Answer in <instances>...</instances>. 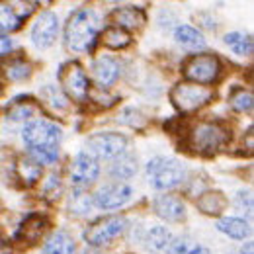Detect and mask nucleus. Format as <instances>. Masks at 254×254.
Here are the masks:
<instances>
[{"mask_svg":"<svg viewBox=\"0 0 254 254\" xmlns=\"http://www.w3.org/2000/svg\"><path fill=\"white\" fill-rule=\"evenodd\" d=\"M100 32V18L94 10L90 8H80L76 10L64 28V43L66 49L74 53H84L92 49L96 37Z\"/></svg>","mask_w":254,"mask_h":254,"instance_id":"nucleus-1","label":"nucleus"},{"mask_svg":"<svg viewBox=\"0 0 254 254\" xmlns=\"http://www.w3.org/2000/svg\"><path fill=\"white\" fill-rule=\"evenodd\" d=\"M227 141V131L219 124L211 122H201L193 126L188 133V147L193 153L199 155H215Z\"/></svg>","mask_w":254,"mask_h":254,"instance_id":"nucleus-2","label":"nucleus"},{"mask_svg":"<svg viewBox=\"0 0 254 254\" xmlns=\"http://www.w3.org/2000/svg\"><path fill=\"white\" fill-rule=\"evenodd\" d=\"M215 98L211 86L195 84V82H180L170 90V100L178 112H195L207 106Z\"/></svg>","mask_w":254,"mask_h":254,"instance_id":"nucleus-3","label":"nucleus"},{"mask_svg":"<svg viewBox=\"0 0 254 254\" xmlns=\"http://www.w3.org/2000/svg\"><path fill=\"white\" fill-rule=\"evenodd\" d=\"M147 174H149V180H151L153 188H157V190H172L184 180L186 170L178 160L157 157V159L149 160Z\"/></svg>","mask_w":254,"mask_h":254,"instance_id":"nucleus-4","label":"nucleus"},{"mask_svg":"<svg viewBox=\"0 0 254 254\" xmlns=\"http://www.w3.org/2000/svg\"><path fill=\"white\" fill-rule=\"evenodd\" d=\"M22 137L30 149H59L63 129L47 120H32L26 124Z\"/></svg>","mask_w":254,"mask_h":254,"instance_id":"nucleus-5","label":"nucleus"},{"mask_svg":"<svg viewBox=\"0 0 254 254\" xmlns=\"http://www.w3.org/2000/svg\"><path fill=\"white\" fill-rule=\"evenodd\" d=\"M221 72V63L215 55L211 53H201V55H193L184 63V74L186 78H190L195 84H213L219 78Z\"/></svg>","mask_w":254,"mask_h":254,"instance_id":"nucleus-6","label":"nucleus"},{"mask_svg":"<svg viewBox=\"0 0 254 254\" xmlns=\"http://www.w3.org/2000/svg\"><path fill=\"white\" fill-rule=\"evenodd\" d=\"M126 229L127 219L124 215H110V217H102L92 223L84 231V239L90 247H102V245H108L114 239L122 237Z\"/></svg>","mask_w":254,"mask_h":254,"instance_id":"nucleus-7","label":"nucleus"},{"mask_svg":"<svg viewBox=\"0 0 254 254\" xmlns=\"http://www.w3.org/2000/svg\"><path fill=\"white\" fill-rule=\"evenodd\" d=\"M59 80L68 98H72L74 102H88L90 98L88 76L78 63H64L59 72Z\"/></svg>","mask_w":254,"mask_h":254,"instance_id":"nucleus-8","label":"nucleus"},{"mask_svg":"<svg viewBox=\"0 0 254 254\" xmlns=\"http://www.w3.org/2000/svg\"><path fill=\"white\" fill-rule=\"evenodd\" d=\"M86 147L92 157L100 159H116L126 153L127 139L120 133H96L86 141Z\"/></svg>","mask_w":254,"mask_h":254,"instance_id":"nucleus-9","label":"nucleus"},{"mask_svg":"<svg viewBox=\"0 0 254 254\" xmlns=\"http://www.w3.org/2000/svg\"><path fill=\"white\" fill-rule=\"evenodd\" d=\"M59 33V18L57 14L45 10L37 16L35 24L32 28V41L37 49H47L55 43Z\"/></svg>","mask_w":254,"mask_h":254,"instance_id":"nucleus-10","label":"nucleus"},{"mask_svg":"<svg viewBox=\"0 0 254 254\" xmlns=\"http://www.w3.org/2000/svg\"><path fill=\"white\" fill-rule=\"evenodd\" d=\"M131 195H133V190H131V186H127L126 182H112V184L102 186L92 195V199L102 209H118V207L126 205L131 199Z\"/></svg>","mask_w":254,"mask_h":254,"instance_id":"nucleus-11","label":"nucleus"},{"mask_svg":"<svg viewBox=\"0 0 254 254\" xmlns=\"http://www.w3.org/2000/svg\"><path fill=\"white\" fill-rule=\"evenodd\" d=\"M100 176V164L90 153H78L70 164V180L74 186L84 188Z\"/></svg>","mask_w":254,"mask_h":254,"instance_id":"nucleus-12","label":"nucleus"},{"mask_svg":"<svg viewBox=\"0 0 254 254\" xmlns=\"http://www.w3.org/2000/svg\"><path fill=\"white\" fill-rule=\"evenodd\" d=\"M153 209L159 217L166 221H180L186 215V205L176 195H159L153 201Z\"/></svg>","mask_w":254,"mask_h":254,"instance_id":"nucleus-13","label":"nucleus"},{"mask_svg":"<svg viewBox=\"0 0 254 254\" xmlns=\"http://www.w3.org/2000/svg\"><path fill=\"white\" fill-rule=\"evenodd\" d=\"M92 76H94V80L98 82L100 88H108L120 76V64L114 57L102 55L92 64Z\"/></svg>","mask_w":254,"mask_h":254,"instance_id":"nucleus-14","label":"nucleus"},{"mask_svg":"<svg viewBox=\"0 0 254 254\" xmlns=\"http://www.w3.org/2000/svg\"><path fill=\"white\" fill-rule=\"evenodd\" d=\"M112 22L120 30H135L145 24V12L135 6H122L112 12Z\"/></svg>","mask_w":254,"mask_h":254,"instance_id":"nucleus-15","label":"nucleus"},{"mask_svg":"<svg viewBox=\"0 0 254 254\" xmlns=\"http://www.w3.org/2000/svg\"><path fill=\"white\" fill-rule=\"evenodd\" d=\"M43 254H76V243L68 233L57 231L43 245Z\"/></svg>","mask_w":254,"mask_h":254,"instance_id":"nucleus-16","label":"nucleus"},{"mask_svg":"<svg viewBox=\"0 0 254 254\" xmlns=\"http://www.w3.org/2000/svg\"><path fill=\"white\" fill-rule=\"evenodd\" d=\"M47 229V221L41 217V215H30L26 221L20 225V229H18V239L20 241H26V243H35V241H39V237L43 235V231Z\"/></svg>","mask_w":254,"mask_h":254,"instance_id":"nucleus-17","label":"nucleus"},{"mask_svg":"<svg viewBox=\"0 0 254 254\" xmlns=\"http://www.w3.org/2000/svg\"><path fill=\"white\" fill-rule=\"evenodd\" d=\"M110 174L114 178H118V180H127V178L135 176L137 174V157L131 155V153H122L112 162Z\"/></svg>","mask_w":254,"mask_h":254,"instance_id":"nucleus-18","label":"nucleus"},{"mask_svg":"<svg viewBox=\"0 0 254 254\" xmlns=\"http://www.w3.org/2000/svg\"><path fill=\"white\" fill-rule=\"evenodd\" d=\"M217 229L223 235H227L231 239H237V241H245L251 235L249 223L245 219H239V217H223L217 221Z\"/></svg>","mask_w":254,"mask_h":254,"instance_id":"nucleus-19","label":"nucleus"},{"mask_svg":"<svg viewBox=\"0 0 254 254\" xmlns=\"http://www.w3.org/2000/svg\"><path fill=\"white\" fill-rule=\"evenodd\" d=\"M174 39H176L182 47H186V49H190V51H197V49H203V47H205L203 35L197 32L195 28H191V26H178V28L174 30Z\"/></svg>","mask_w":254,"mask_h":254,"instance_id":"nucleus-20","label":"nucleus"},{"mask_svg":"<svg viewBox=\"0 0 254 254\" xmlns=\"http://www.w3.org/2000/svg\"><path fill=\"white\" fill-rule=\"evenodd\" d=\"M22 16L18 14L14 2H0V33H10L20 30L22 26Z\"/></svg>","mask_w":254,"mask_h":254,"instance_id":"nucleus-21","label":"nucleus"},{"mask_svg":"<svg viewBox=\"0 0 254 254\" xmlns=\"http://www.w3.org/2000/svg\"><path fill=\"white\" fill-rule=\"evenodd\" d=\"M197 207L207 215H219L227 207V197L221 191H205L197 199Z\"/></svg>","mask_w":254,"mask_h":254,"instance_id":"nucleus-22","label":"nucleus"},{"mask_svg":"<svg viewBox=\"0 0 254 254\" xmlns=\"http://www.w3.org/2000/svg\"><path fill=\"white\" fill-rule=\"evenodd\" d=\"M145 243H147V249L151 253H162L170 247L172 233L166 227H153V229H149V233L145 237Z\"/></svg>","mask_w":254,"mask_h":254,"instance_id":"nucleus-23","label":"nucleus"},{"mask_svg":"<svg viewBox=\"0 0 254 254\" xmlns=\"http://www.w3.org/2000/svg\"><path fill=\"white\" fill-rule=\"evenodd\" d=\"M92 205H94L92 195L86 193L82 188H76V190L70 193V197H68V207L76 215H88L92 211Z\"/></svg>","mask_w":254,"mask_h":254,"instance_id":"nucleus-24","label":"nucleus"},{"mask_svg":"<svg viewBox=\"0 0 254 254\" xmlns=\"http://www.w3.org/2000/svg\"><path fill=\"white\" fill-rule=\"evenodd\" d=\"M225 43L229 45L231 51H235L237 55H251L253 53V39L251 35L243 32H231L225 35Z\"/></svg>","mask_w":254,"mask_h":254,"instance_id":"nucleus-25","label":"nucleus"},{"mask_svg":"<svg viewBox=\"0 0 254 254\" xmlns=\"http://www.w3.org/2000/svg\"><path fill=\"white\" fill-rule=\"evenodd\" d=\"M102 41L110 49H124L131 43V35L126 30H120V28L112 26V28H108L106 32L102 33Z\"/></svg>","mask_w":254,"mask_h":254,"instance_id":"nucleus-26","label":"nucleus"},{"mask_svg":"<svg viewBox=\"0 0 254 254\" xmlns=\"http://www.w3.org/2000/svg\"><path fill=\"white\" fill-rule=\"evenodd\" d=\"M4 74L10 80H26L32 74V66L24 59H12L10 63L4 64Z\"/></svg>","mask_w":254,"mask_h":254,"instance_id":"nucleus-27","label":"nucleus"},{"mask_svg":"<svg viewBox=\"0 0 254 254\" xmlns=\"http://www.w3.org/2000/svg\"><path fill=\"white\" fill-rule=\"evenodd\" d=\"M229 104L235 112H249L253 108V94L245 88H235L229 96Z\"/></svg>","mask_w":254,"mask_h":254,"instance_id":"nucleus-28","label":"nucleus"},{"mask_svg":"<svg viewBox=\"0 0 254 254\" xmlns=\"http://www.w3.org/2000/svg\"><path fill=\"white\" fill-rule=\"evenodd\" d=\"M18 168H20V176H22L24 182H28V184H33V182L39 180V176H41V166L33 159H30V157L20 160Z\"/></svg>","mask_w":254,"mask_h":254,"instance_id":"nucleus-29","label":"nucleus"},{"mask_svg":"<svg viewBox=\"0 0 254 254\" xmlns=\"http://www.w3.org/2000/svg\"><path fill=\"white\" fill-rule=\"evenodd\" d=\"M33 114H35V108H33V106L16 102V104L8 110V120H12V122H32Z\"/></svg>","mask_w":254,"mask_h":254,"instance_id":"nucleus-30","label":"nucleus"},{"mask_svg":"<svg viewBox=\"0 0 254 254\" xmlns=\"http://www.w3.org/2000/svg\"><path fill=\"white\" fill-rule=\"evenodd\" d=\"M118 122H122V124H126V126H129V127H135V129H141V127L147 124V120L143 118V114H141L139 110H135V108H126V110H122Z\"/></svg>","mask_w":254,"mask_h":254,"instance_id":"nucleus-31","label":"nucleus"},{"mask_svg":"<svg viewBox=\"0 0 254 254\" xmlns=\"http://www.w3.org/2000/svg\"><path fill=\"white\" fill-rule=\"evenodd\" d=\"M43 98L55 108V110H64L66 106H68V102H66V96L61 92V90H57L55 86H45L43 88Z\"/></svg>","mask_w":254,"mask_h":254,"instance_id":"nucleus-32","label":"nucleus"},{"mask_svg":"<svg viewBox=\"0 0 254 254\" xmlns=\"http://www.w3.org/2000/svg\"><path fill=\"white\" fill-rule=\"evenodd\" d=\"M30 159H33L39 166L53 164L59 159V149H30Z\"/></svg>","mask_w":254,"mask_h":254,"instance_id":"nucleus-33","label":"nucleus"},{"mask_svg":"<svg viewBox=\"0 0 254 254\" xmlns=\"http://www.w3.org/2000/svg\"><path fill=\"white\" fill-rule=\"evenodd\" d=\"M170 254H186L190 253V245L186 239H178V241H172L170 247H168Z\"/></svg>","mask_w":254,"mask_h":254,"instance_id":"nucleus-34","label":"nucleus"},{"mask_svg":"<svg viewBox=\"0 0 254 254\" xmlns=\"http://www.w3.org/2000/svg\"><path fill=\"white\" fill-rule=\"evenodd\" d=\"M12 47H14L12 39H10L8 35L0 33V55H6V53H10V51H12Z\"/></svg>","mask_w":254,"mask_h":254,"instance_id":"nucleus-35","label":"nucleus"},{"mask_svg":"<svg viewBox=\"0 0 254 254\" xmlns=\"http://www.w3.org/2000/svg\"><path fill=\"white\" fill-rule=\"evenodd\" d=\"M186 254H211L205 247H193V249H190V253Z\"/></svg>","mask_w":254,"mask_h":254,"instance_id":"nucleus-36","label":"nucleus"},{"mask_svg":"<svg viewBox=\"0 0 254 254\" xmlns=\"http://www.w3.org/2000/svg\"><path fill=\"white\" fill-rule=\"evenodd\" d=\"M0 254H12L10 247L6 245V241H4V239H0Z\"/></svg>","mask_w":254,"mask_h":254,"instance_id":"nucleus-37","label":"nucleus"},{"mask_svg":"<svg viewBox=\"0 0 254 254\" xmlns=\"http://www.w3.org/2000/svg\"><path fill=\"white\" fill-rule=\"evenodd\" d=\"M84 254H98V253H94V251H86Z\"/></svg>","mask_w":254,"mask_h":254,"instance_id":"nucleus-38","label":"nucleus"},{"mask_svg":"<svg viewBox=\"0 0 254 254\" xmlns=\"http://www.w3.org/2000/svg\"><path fill=\"white\" fill-rule=\"evenodd\" d=\"M0 94H2V86H0Z\"/></svg>","mask_w":254,"mask_h":254,"instance_id":"nucleus-39","label":"nucleus"},{"mask_svg":"<svg viewBox=\"0 0 254 254\" xmlns=\"http://www.w3.org/2000/svg\"><path fill=\"white\" fill-rule=\"evenodd\" d=\"M231 254H235V253H231Z\"/></svg>","mask_w":254,"mask_h":254,"instance_id":"nucleus-40","label":"nucleus"}]
</instances>
